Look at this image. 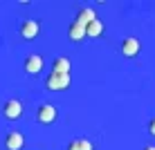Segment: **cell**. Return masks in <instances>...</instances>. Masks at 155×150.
<instances>
[{
    "instance_id": "cell-8",
    "label": "cell",
    "mask_w": 155,
    "mask_h": 150,
    "mask_svg": "<svg viewBox=\"0 0 155 150\" xmlns=\"http://www.w3.org/2000/svg\"><path fill=\"white\" fill-rule=\"evenodd\" d=\"M92 20H97V16H94V9H90V7H83L81 11H79V16H77V20L74 23H79L81 27H88Z\"/></svg>"
},
{
    "instance_id": "cell-12",
    "label": "cell",
    "mask_w": 155,
    "mask_h": 150,
    "mask_svg": "<svg viewBox=\"0 0 155 150\" xmlns=\"http://www.w3.org/2000/svg\"><path fill=\"white\" fill-rule=\"evenodd\" d=\"M68 150H94V146L88 139H74L72 143H68Z\"/></svg>"
},
{
    "instance_id": "cell-3",
    "label": "cell",
    "mask_w": 155,
    "mask_h": 150,
    "mask_svg": "<svg viewBox=\"0 0 155 150\" xmlns=\"http://www.w3.org/2000/svg\"><path fill=\"white\" fill-rule=\"evenodd\" d=\"M119 49H121V54H124V56L133 58V56L140 54L142 45H140V40H137V38H133V36H130V38H124V40H121V47H119Z\"/></svg>"
},
{
    "instance_id": "cell-9",
    "label": "cell",
    "mask_w": 155,
    "mask_h": 150,
    "mask_svg": "<svg viewBox=\"0 0 155 150\" xmlns=\"http://www.w3.org/2000/svg\"><path fill=\"white\" fill-rule=\"evenodd\" d=\"M70 58H65V56H58L54 58V63H52V72H56V74H70Z\"/></svg>"
},
{
    "instance_id": "cell-2",
    "label": "cell",
    "mask_w": 155,
    "mask_h": 150,
    "mask_svg": "<svg viewBox=\"0 0 155 150\" xmlns=\"http://www.w3.org/2000/svg\"><path fill=\"white\" fill-rule=\"evenodd\" d=\"M36 119H38L43 126H50V123L56 121V108L50 103H43L38 105V110H36Z\"/></svg>"
},
{
    "instance_id": "cell-10",
    "label": "cell",
    "mask_w": 155,
    "mask_h": 150,
    "mask_svg": "<svg viewBox=\"0 0 155 150\" xmlns=\"http://www.w3.org/2000/svg\"><path fill=\"white\" fill-rule=\"evenodd\" d=\"M68 36H70V40H83L85 36H88V31H85V27H81L79 23H72L70 27H68Z\"/></svg>"
},
{
    "instance_id": "cell-14",
    "label": "cell",
    "mask_w": 155,
    "mask_h": 150,
    "mask_svg": "<svg viewBox=\"0 0 155 150\" xmlns=\"http://www.w3.org/2000/svg\"><path fill=\"white\" fill-rule=\"evenodd\" d=\"M144 150H155V146H146V148H144Z\"/></svg>"
},
{
    "instance_id": "cell-5",
    "label": "cell",
    "mask_w": 155,
    "mask_h": 150,
    "mask_svg": "<svg viewBox=\"0 0 155 150\" xmlns=\"http://www.w3.org/2000/svg\"><path fill=\"white\" fill-rule=\"evenodd\" d=\"M38 34H41V25L36 23V20H25V23L20 25V36H23V38L34 40Z\"/></svg>"
},
{
    "instance_id": "cell-6",
    "label": "cell",
    "mask_w": 155,
    "mask_h": 150,
    "mask_svg": "<svg viewBox=\"0 0 155 150\" xmlns=\"http://www.w3.org/2000/svg\"><path fill=\"white\" fill-rule=\"evenodd\" d=\"M43 69V56L41 54H29L25 58V72L27 74H38Z\"/></svg>"
},
{
    "instance_id": "cell-11",
    "label": "cell",
    "mask_w": 155,
    "mask_h": 150,
    "mask_svg": "<svg viewBox=\"0 0 155 150\" xmlns=\"http://www.w3.org/2000/svg\"><path fill=\"white\" fill-rule=\"evenodd\" d=\"M85 31H88V36H90V38H97V36L104 34V23H101L99 18H97V20H92V23H90L88 27H85Z\"/></svg>"
},
{
    "instance_id": "cell-1",
    "label": "cell",
    "mask_w": 155,
    "mask_h": 150,
    "mask_svg": "<svg viewBox=\"0 0 155 150\" xmlns=\"http://www.w3.org/2000/svg\"><path fill=\"white\" fill-rule=\"evenodd\" d=\"M45 88H47V90H54V92L68 90V88H70V74H56V72H50V76L45 78Z\"/></svg>"
},
{
    "instance_id": "cell-4",
    "label": "cell",
    "mask_w": 155,
    "mask_h": 150,
    "mask_svg": "<svg viewBox=\"0 0 155 150\" xmlns=\"http://www.w3.org/2000/svg\"><path fill=\"white\" fill-rule=\"evenodd\" d=\"M5 116L7 119H20L23 116V103H20L18 99H9L7 103H5Z\"/></svg>"
},
{
    "instance_id": "cell-13",
    "label": "cell",
    "mask_w": 155,
    "mask_h": 150,
    "mask_svg": "<svg viewBox=\"0 0 155 150\" xmlns=\"http://www.w3.org/2000/svg\"><path fill=\"white\" fill-rule=\"evenodd\" d=\"M148 132H151V135L155 137V116L151 119V123H148Z\"/></svg>"
},
{
    "instance_id": "cell-7",
    "label": "cell",
    "mask_w": 155,
    "mask_h": 150,
    "mask_svg": "<svg viewBox=\"0 0 155 150\" xmlns=\"http://www.w3.org/2000/svg\"><path fill=\"white\" fill-rule=\"evenodd\" d=\"M25 146V137L20 132H9L7 139H5V148L7 150H23Z\"/></svg>"
}]
</instances>
